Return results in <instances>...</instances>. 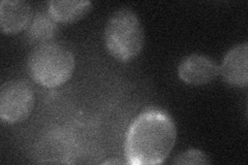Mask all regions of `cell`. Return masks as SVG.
<instances>
[{"instance_id": "cell-1", "label": "cell", "mask_w": 248, "mask_h": 165, "mask_svg": "<svg viewBox=\"0 0 248 165\" xmlns=\"http://www.w3.org/2000/svg\"><path fill=\"white\" fill-rule=\"evenodd\" d=\"M177 129L169 114L147 109L131 123L125 140L127 163L153 165L164 162L175 146Z\"/></svg>"}, {"instance_id": "cell-2", "label": "cell", "mask_w": 248, "mask_h": 165, "mask_svg": "<svg viewBox=\"0 0 248 165\" xmlns=\"http://www.w3.org/2000/svg\"><path fill=\"white\" fill-rule=\"evenodd\" d=\"M74 69V55L65 46L56 43L37 45L28 58L31 77L46 88H55L66 83Z\"/></svg>"}, {"instance_id": "cell-3", "label": "cell", "mask_w": 248, "mask_h": 165, "mask_svg": "<svg viewBox=\"0 0 248 165\" xmlns=\"http://www.w3.org/2000/svg\"><path fill=\"white\" fill-rule=\"evenodd\" d=\"M145 43L143 26L135 12L121 9L108 20L105 28V45L116 59L128 62L142 52Z\"/></svg>"}, {"instance_id": "cell-4", "label": "cell", "mask_w": 248, "mask_h": 165, "mask_svg": "<svg viewBox=\"0 0 248 165\" xmlns=\"http://www.w3.org/2000/svg\"><path fill=\"white\" fill-rule=\"evenodd\" d=\"M34 106V93L30 85L21 80L4 83L0 89V118L9 124L27 119Z\"/></svg>"}, {"instance_id": "cell-5", "label": "cell", "mask_w": 248, "mask_h": 165, "mask_svg": "<svg viewBox=\"0 0 248 165\" xmlns=\"http://www.w3.org/2000/svg\"><path fill=\"white\" fill-rule=\"evenodd\" d=\"M219 74L216 62L201 54H192L184 57L178 66V75L188 85L202 86L211 83Z\"/></svg>"}, {"instance_id": "cell-6", "label": "cell", "mask_w": 248, "mask_h": 165, "mask_svg": "<svg viewBox=\"0 0 248 165\" xmlns=\"http://www.w3.org/2000/svg\"><path fill=\"white\" fill-rule=\"evenodd\" d=\"M222 80L234 87L248 85V45L246 43L229 50L219 66Z\"/></svg>"}, {"instance_id": "cell-7", "label": "cell", "mask_w": 248, "mask_h": 165, "mask_svg": "<svg viewBox=\"0 0 248 165\" xmlns=\"http://www.w3.org/2000/svg\"><path fill=\"white\" fill-rule=\"evenodd\" d=\"M32 10L27 1L2 0L0 2V27L3 33L16 34L28 27Z\"/></svg>"}, {"instance_id": "cell-8", "label": "cell", "mask_w": 248, "mask_h": 165, "mask_svg": "<svg viewBox=\"0 0 248 165\" xmlns=\"http://www.w3.org/2000/svg\"><path fill=\"white\" fill-rule=\"evenodd\" d=\"M91 7L90 1L52 0L48 2V13L57 23H73L86 15Z\"/></svg>"}, {"instance_id": "cell-9", "label": "cell", "mask_w": 248, "mask_h": 165, "mask_svg": "<svg viewBox=\"0 0 248 165\" xmlns=\"http://www.w3.org/2000/svg\"><path fill=\"white\" fill-rule=\"evenodd\" d=\"M58 32L57 22L49 13L38 12L31 19L27 27V35L31 42L38 45L48 43Z\"/></svg>"}, {"instance_id": "cell-10", "label": "cell", "mask_w": 248, "mask_h": 165, "mask_svg": "<svg viewBox=\"0 0 248 165\" xmlns=\"http://www.w3.org/2000/svg\"><path fill=\"white\" fill-rule=\"evenodd\" d=\"M173 164H210L211 160L207 154L196 149L185 151L175 157Z\"/></svg>"}, {"instance_id": "cell-11", "label": "cell", "mask_w": 248, "mask_h": 165, "mask_svg": "<svg viewBox=\"0 0 248 165\" xmlns=\"http://www.w3.org/2000/svg\"><path fill=\"white\" fill-rule=\"evenodd\" d=\"M105 163H121L119 161H106Z\"/></svg>"}]
</instances>
